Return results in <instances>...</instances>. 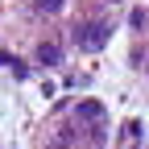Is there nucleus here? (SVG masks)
Returning a JSON list of instances; mask_svg holds the SVG:
<instances>
[{
  "instance_id": "obj_1",
  "label": "nucleus",
  "mask_w": 149,
  "mask_h": 149,
  "mask_svg": "<svg viewBox=\"0 0 149 149\" xmlns=\"http://www.w3.org/2000/svg\"><path fill=\"white\" fill-rule=\"evenodd\" d=\"M108 33H112V21L108 17H91V21H79L74 25V46L79 50H100L104 42H108Z\"/></svg>"
},
{
  "instance_id": "obj_2",
  "label": "nucleus",
  "mask_w": 149,
  "mask_h": 149,
  "mask_svg": "<svg viewBox=\"0 0 149 149\" xmlns=\"http://www.w3.org/2000/svg\"><path fill=\"white\" fill-rule=\"evenodd\" d=\"M104 116H108V112H104V104H100V100H83L79 108H74V120L87 124L95 137H100V128H104Z\"/></svg>"
},
{
  "instance_id": "obj_3",
  "label": "nucleus",
  "mask_w": 149,
  "mask_h": 149,
  "mask_svg": "<svg viewBox=\"0 0 149 149\" xmlns=\"http://www.w3.org/2000/svg\"><path fill=\"white\" fill-rule=\"evenodd\" d=\"M66 8V0H33V13L37 17H58Z\"/></svg>"
},
{
  "instance_id": "obj_4",
  "label": "nucleus",
  "mask_w": 149,
  "mask_h": 149,
  "mask_svg": "<svg viewBox=\"0 0 149 149\" xmlns=\"http://www.w3.org/2000/svg\"><path fill=\"white\" fill-rule=\"evenodd\" d=\"M37 62H42V66H58V62H62V50L54 46V42H46L42 50H37Z\"/></svg>"
},
{
  "instance_id": "obj_5",
  "label": "nucleus",
  "mask_w": 149,
  "mask_h": 149,
  "mask_svg": "<svg viewBox=\"0 0 149 149\" xmlns=\"http://www.w3.org/2000/svg\"><path fill=\"white\" fill-rule=\"evenodd\" d=\"M128 25H133V29H145V8H133V17H128Z\"/></svg>"
}]
</instances>
